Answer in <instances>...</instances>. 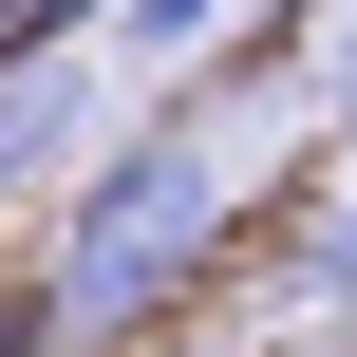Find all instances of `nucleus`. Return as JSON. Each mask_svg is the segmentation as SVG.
Wrapping results in <instances>:
<instances>
[{
	"label": "nucleus",
	"mask_w": 357,
	"mask_h": 357,
	"mask_svg": "<svg viewBox=\"0 0 357 357\" xmlns=\"http://www.w3.org/2000/svg\"><path fill=\"white\" fill-rule=\"evenodd\" d=\"M301 282H339V301H357V169L320 188V207H301Z\"/></svg>",
	"instance_id": "nucleus-3"
},
{
	"label": "nucleus",
	"mask_w": 357,
	"mask_h": 357,
	"mask_svg": "<svg viewBox=\"0 0 357 357\" xmlns=\"http://www.w3.org/2000/svg\"><path fill=\"white\" fill-rule=\"evenodd\" d=\"M113 0H0V38H94Z\"/></svg>",
	"instance_id": "nucleus-5"
},
{
	"label": "nucleus",
	"mask_w": 357,
	"mask_h": 357,
	"mask_svg": "<svg viewBox=\"0 0 357 357\" xmlns=\"http://www.w3.org/2000/svg\"><path fill=\"white\" fill-rule=\"evenodd\" d=\"M207 19L226 0H113V38H151V56H207Z\"/></svg>",
	"instance_id": "nucleus-4"
},
{
	"label": "nucleus",
	"mask_w": 357,
	"mask_h": 357,
	"mask_svg": "<svg viewBox=\"0 0 357 357\" xmlns=\"http://www.w3.org/2000/svg\"><path fill=\"white\" fill-rule=\"evenodd\" d=\"M226 245V132L207 113H169V132H113L94 151V188H75V226H56V339H132L188 264Z\"/></svg>",
	"instance_id": "nucleus-1"
},
{
	"label": "nucleus",
	"mask_w": 357,
	"mask_h": 357,
	"mask_svg": "<svg viewBox=\"0 0 357 357\" xmlns=\"http://www.w3.org/2000/svg\"><path fill=\"white\" fill-rule=\"evenodd\" d=\"M75 169H94V56L0 38V188H75Z\"/></svg>",
	"instance_id": "nucleus-2"
},
{
	"label": "nucleus",
	"mask_w": 357,
	"mask_h": 357,
	"mask_svg": "<svg viewBox=\"0 0 357 357\" xmlns=\"http://www.w3.org/2000/svg\"><path fill=\"white\" fill-rule=\"evenodd\" d=\"M320 94H339V113H357V19H339V38H320Z\"/></svg>",
	"instance_id": "nucleus-6"
}]
</instances>
